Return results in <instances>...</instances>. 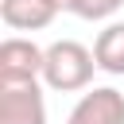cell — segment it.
Instances as JSON below:
<instances>
[{"mask_svg": "<svg viewBox=\"0 0 124 124\" xmlns=\"http://www.w3.org/2000/svg\"><path fill=\"white\" fill-rule=\"evenodd\" d=\"M46 50L23 35H12L0 43V81H35L43 78Z\"/></svg>", "mask_w": 124, "mask_h": 124, "instance_id": "cell-3", "label": "cell"}, {"mask_svg": "<svg viewBox=\"0 0 124 124\" xmlns=\"http://www.w3.org/2000/svg\"><path fill=\"white\" fill-rule=\"evenodd\" d=\"M97 70V54L89 46H81L78 39H58L46 46L43 58V85L54 93H74V89H89Z\"/></svg>", "mask_w": 124, "mask_h": 124, "instance_id": "cell-1", "label": "cell"}, {"mask_svg": "<svg viewBox=\"0 0 124 124\" xmlns=\"http://www.w3.org/2000/svg\"><path fill=\"white\" fill-rule=\"evenodd\" d=\"M0 124H46V97L35 81H0Z\"/></svg>", "mask_w": 124, "mask_h": 124, "instance_id": "cell-2", "label": "cell"}, {"mask_svg": "<svg viewBox=\"0 0 124 124\" xmlns=\"http://www.w3.org/2000/svg\"><path fill=\"white\" fill-rule=\"evenodd\" d=\"M66 124H124V93L112 85H97L78 97Z\"/></svg>", "mask_w": 124, "mask_h": 124, "instance_id": "cell-4", "label": "cell"}, {"mask_svg": "<svg viewBox=\"0 0 124 124\" xmlns=\"http://www.w3.org/2000/svg\"><path fill=\"white\" fill-rule=\"evenodd\" d=\"M58 12V0H0V19L12 31H43Z\"/></svg>", "mask_w": 124, "mask_h": 124, "instance_id": "cell-5", "label": "cell"}, {"mask_svg": "<svg viewBox=\"0 0 124 124\" xmlns=\"http://www.w3.org/2000/svg\"><path fill=\"white\" fill-rule=\"evenodd\" d=\"M93 54H97V70L120 78V74H124V23H108V27L97 35Z\"/></svg>", "mask_w": 124, "mask_h": 124, "instance_id": "cell-6", "label": "cell"}, {"mask_svg": "<svg viewBox=\"0 0 124 124\" xmlns=\"http://www.w3.org/2000/svg\"><path fill=\"white\" fill-rule=\"evenodd\" d=\"M58 8L78 19H108L124 8V0H58Z\"/></svg>", "mask_w": 124, "mask_h": 124, "instance_id": "cell-7", "label": "cell"}]
</instances>
